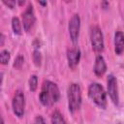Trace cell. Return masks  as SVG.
I'll list each match as a JSON object with an SVG mask.
<instances>
[{
	"label": "cell",
	"mask_w": 124,
	"mask_h": 124,
	"mask_svg": "<svg viewBox=\"0 0 124 124\" xmlns=\"http://www.w3.org/2000/svg\"><path fill=\"white\" fill-rule=\"evenodd\" d=\"M60 98V91L56 83L51 80H45L39 95L40 102L46 107H50L55 104Z\"/></svg>",
	"instance_id": "6da1fadb"
},
{
	"label": "cell",
	"mask_w": 124,
	"mask_h": 124,
	"mask_svg": "<svg viewBox=\"0 0 124 124\" xmlns=\"http://www.w3.org/2000/svg\"><path fill=\"white\" fill-rule=\"evenodd\" d=\"M88 96L92 102L101 108H106L107 107V94L104 87L98 83L93 82L88 87Z\"/></svg>",
	"instance_id": "7a4b0ae2"
},
{
	"label": "cell",
	"mask_w": 124,
	"mask_h": 124,
	"mask_svg": "<svg viewBox=\"0 0 124 124\" xmlns=\"http://www.w3.org/2000/svg\"><path fill=\"white\" fill-rule=\"evenodd\" d=\"M81 105V89L78 83H71L68 88V108L71 112L79 109Z\"/></svg>",
	"instance_id": "3957f363"
},
{
	"label": "cell",
	"mask_w": 124,
	"mask_h": 124,
	"mask_svg": "<svg viewBox=\"0 0 124 124\" xmlns=\"http://www.w3.org/2000/svg\"><path fill=\"white\" fill-rule=\"evenodd\" d=\"M90 43L92 48L96 52H102L104 50V36L101 28L99 26H92L90 28Z\"/></svg>",
	"instance_id": "277c9868"
},
{
	"label": "cell",
	"mask_w": 124,
	"mask_h": 124,
	"mask_svg": "<svg viewBox=\"0 0 124 124\" xmlns=\"http://www.w3.org/2000/svg\"><path fill=\"white\" fill-rule=\"evenodd\" d=\"M12 108L14 113L17 117H22L24 115V108H25V96L21 90H16L13 100H12Z\"/></svg>",
	"instance_id": "5b68a950"
},
{
	"label": "cell",
	"mask_w": 124,
	"mask_h": 124,
	"mask_svg": "<svg viewBox=\"0 0 124 124\" xmlns=\"http://www.w3.org/2000/svg\"><path fill=\"white\" fill-rule=\"evenodd\" d=\"M68 30H69L71 41L73 43H77L79 37V30H80V17L78 14H75L72 16L69 21Z\"/></svg>",
	"instance_id": "8992f818"
},
{
	"label": "cell",
	"mask_w": 124,
	"mask_h": 124,
	"mask_svg": "<svg viewBox=\"0 0 124 124\" xmlns=\"http://www.w3.org/2000/svg\"><path fill=\"white\" fill-rule=\"evenodd\" d=\"M36 21V16H35V13H34V8L32 4H29L26 8V10L22 13V24H23V28L26 32H29Z\"/></svg>",
	"instance_id": "52a82bcc"
},
{
	"label": "cell",
	"mask_w": 124,
	"mask_h": 124,
	"mask_svg": "<svg viewBox=\"0 0 124 124\" xmlns=\"http://www.w3.org/2000/svg\"><path fill=\"white\" fill-rule=\"evenodd\" d=\"M108 85V93L109 95L110 100L114 105H118L119 103V95H118V87H117V80L113 75H108L107 79Z\"/></svg>",
	"instance_id": "ba28073f"
},
{
	"label": "cell",
	"mask_w": 124,
	"mask_h": 124,
	"mask_svg": "<svg viewBox=\"0 0 124 124\" xmlns=\"http://www.w3.org/2000/svg\"><path fill=\"white\" fill-rule=\"evenodd\" d=\"M81 52L78 47H72L67 51V61L70 68H75L80 60Z\"/></svg>",
	"instance_id": "9c48e42d"
},
{
	"label": "cell",
	"mask_w": 124,
	"mask_h": 124,
	"mask_svg": "<svg viewBox=\"0 0 124 124\" xmlns=\"http://www.w3.org/2000/svg\"><path fill=\"white\" fill-rule=\"evenodd\" d=\"M93 71L95 73V75L97 77H101L105 74V72L107 71V64L106 61L104 59V57L102 55H97L96 59H95V63H94V67H93Z\"/></svg>",
	"instance_id": "30bf717a"
},
{
	"label": "cell",
	"mask_w": 124,
	"mask_h": 124,
	"mask_svg": "<svg viewBox=\"0 0 124 124\" xmlns=\"http://www.w3.org/2000/svg\"><path fill=\"white\" fill-rule=\"evenodd\" d=\"M124 49V35L121 31H116L114 33V50L115 53L121 55Z\"/></svg>",
	"instance_id": "8fae6325"
},
{
	"label": "cell",
	"mask_w": 124,
	"mask_h": 124,
	"mask_svg": "<svg viewBox=\"0 0 124 124\" xmlns=\"http://www.w3.org/2000/svg\"><path fill=\"white\" fill-rule=\"evenodd\" d=\"M12 28L13 31L16 35H20L22 33V28H21V22L18 17L14 16L12 18Z\"/></svg>",
	"instance_id": "7c38bea8"
},
{
	"label": "cell",
	"mask_w": 124,
	"mask_h": 124,
	"mask_svg": "<svg viewBox=\"0 0 124 124\" xmlns=\"http://www.w3.org/2000/svg\"><path fill=\"white\" fill-rule=\"evenodd\" d=\"M51 124H66V121L63 115L58 111L55 110L51 115Z\"/></svg>",
	"instance_id": "4fadbf2b"
},
{
	"label": "cell",
	"mask_w": 124,
	"mask_h": 124,
	"mask_svg": "<svg viewBox=\"0 0 124 124\" xmlns=\"http://www.w3.org/2000/svg\"><path fill=\"white\" fill-rule=\"evenodd\" d=\"M10 52L8 50H2L0 52V64L2 65H7L9 63V60H10Z\"/></svg>",
	"instance_id": "5bb4252c"
},
{
	"label": "cell",
	"mask_w": 124,
	"mask_h": 124,
	"mask_svg": "<svg viewBox=\"0 0 124 124\" xmlns=\"http://www.w3.org/2000/svg\"><path fill=\"white\" fill-rule=\"evenodd\" d=\"M38 87V77L36 75H32L29 78V89L31 91H35Z\"/></svg>",
	"instance_id": "9a60e30c"
},
{
	"label": "cell",
	"mask_w": 124,
	"mask_h": 124,
	"mask_svg": "<svg viewBox=\"0 0 124 124\" xmlns=\"http://www.w3.org/2000/svg\"><path fill=\"white\" fill-rule=\"evenodd\" d=\"M33 61L36 66H40L42 62V54L39 51V49H35L33 51Z\"/></svg>",
	"instance_id": "2e32d148"
},
{
	"label": "cell",
	"mask_w": 124,
	"mask_h": 124,
	"mask_svg": "<svg viewBox=\"0 0 124 124\" xmlns=\"http://www.w3.org/2000/svg\"><path fill=\"white\" fill-rule=\"evenodd\" d=\"M23 63H24V57H23L21 54H18V55L16 57L15 61H14V67H15L16 69H20V68L22 67Z\"/></svg>",
	"instance_id": "e0dca14e"
},
{
	"label": "cell",
	"mask_w": 124,
	"mask_h": 124,
	"mask_svg": "<svg viewBox=\"0 0 124 124\" xmlns=\"http://www.w3.org/2000/svg\"><path fill=\"white\" fill-rule=\"evenodd\" d=\"M3 3H4L6 6H8L9 8L13 9V8H15V6H16V1H14V0H8V1H6V0H4Z\"/></svg>",
	"instance_id": "ac0fdd59"
},
{
	"label": "cell",
	"mask_w": 124,
	"mask_h": 124,
	"mask_svg": "<svg viewBox=\"0 0 124 124\" xmlns=\"http://www.w3.org/2000/svg\"><path fill=\"white\" fill-rule=\"evenodd\" d=\"M34 124H46V121L43 118V116L38 115V116H36V118L34 120Z\"/></svg>",
	"instance_id": "d6986e66"
},
{
	"label": "cell",
	"mask_w": 124,
	"mask_h": 124,
	"mask_svg": "<svg viewBox=\"0 0 124 124\" xmlns=\"http://www.w3.org/2000/svg\"><path fill=\"white\" fill-rule=\"evenodd\" d=\"M108 6H109V3H108V2H107V1H103V2H101V7H102L103 9H108Z\"/></svg>",
	"instance_id": "ffe728a7"
},
{
	"label": "cell",
	"mask_w": 124,
	"mask_h": 124,
	"mask_svg": "<svg viewBox=\"0 0 124 124\" xmlns=\"http://www.w3.org/2000/svg\"><path fill=\"white\" fill-rule=\"evenodd\" d=\"M4 43H5V36L2 33H0V46H3Z\"/></svg>",
	"instance_id": "44dd1931"
},
{
	"label": "cell",
	"mask_w": 124,
	"mask_h": 124,
	"mask_svg": "<svg viewBox=\"0 0 124 124\" xmlns=\"http://www.w3.org/2000/svg\"><path fill=\"white\" fill-rule=\"evenodd\" d=\"M2 80H3V73H0V85L2 84Z\"/></svg>",
	"instance_id": "7402d4cb"
},
{
	"label": "cell",
	"mask_w": 124,
	"mask_h": 124,
	"mask_svg": "<svg viewBox=\"0 0 124 124\" xmlns=\"http://www.w3.org/2000/svg\"><path fill=\"white\" fill-rule=\"evenodd\" d=\"M0 124H4V119H3L1 114H0Z\"/></svg>",
	"instance_id": "603a6c76"
},
{
	"label": "cell",
	"mask_w": 124,
	"mask_h": 124,
	"mask_svg": "<svg viewBox=\"0 0 124 124\" xmlns=\"http://www.w3.org/2000/svg\"><path fill=\"white\" fill-rule=\"evenodd\" d=\"M39 4H40V5H43V6H46V2H42V1H39Z\"/></svg>",
	"instance_id": "cb8c5ba5"
},
{
	"label": "cell",
	"mask_w": 124,
	"mask_h": 124,
	"mask_svg": "<svg viewBox=\"0 0 124 124\" xmlns=\"http://www.w3.org/2000/svg\"><path fill=\"white\" fill-rule=\"evenodd\" d=\"M17 3H18V4H19V5H22V4H24V3H25V2H24V1H18V2H17Z\"/></svg>",
	"instance_id": "d4e9b609"
}]
</instances>
